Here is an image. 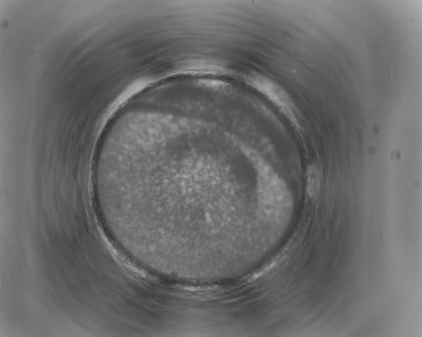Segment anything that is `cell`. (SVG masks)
<instances>
[{
    "mask_svg": "<svg viewBox=\"0 0 422 337\" xmlns=\"http://www.w3.org/2000/svg\"><path fill=\"white\" fill-rule=\"evenodd\" d=\"M320 186V173L318 167L312 165L308 170V188L311 195H314Z\"/></svg>",
    "mask_w": 422,
    "mask_h": 337,
    "instance_id": "6da1fadb",
    "label": "cell"
}]
</instances>
